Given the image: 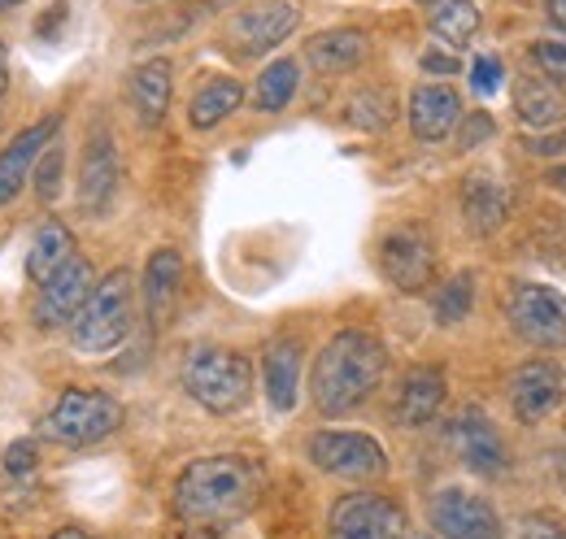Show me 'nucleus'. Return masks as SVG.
Masks as SVG:
<instances>
[{"label": "nucleus", "mask_w": 566, "mask_h": 539, "mask_svg": "<svg viewBox=\"0 0 566 539\" xmlns=\"http://www.w3.org/2000/svg\"><path fill=\"white\" fill-rule=\"evenodd\" d=\"M262 483L266 474L253 457L213 453L179 471L170 505H175V518L188 527H227L253 514V505L262 500Z\"/></svg>", "instance_id": "obj_1"}, {"label": "nucleus", "mask_w": 566, "mask_h": 539, "mask_svg": "<svg viewBox=\"0 0 566 539\" xmlns=\"http://www.w3.org/2000/svg\"><path fill=\"white\" fill-rule=\"evenodd\" d=\"M388 374V348L384 339L370 331H340L323 344L310 370V397L318 404L323 418L354 413L357 404L375 397V388Z\"/></svg>", "instance_id": "obj_2"}, {"label": "nucleus", "mask_w": 566, "mask_h": 539, "mask_svg": "<svg viewBox=\"0 0 566 539\" xmlns=\"http://www.w3.org/2000/svg\"><path fill=\"white\" fill-rule=\"evenodd\" d=\"M132 327H136V278L127 266H118L87 292L83 309L74 314L66 331L78 357H105L132 336Z\"/></svg>", "instance_id": "obj_3"}, {"label": "nucleus", "mask_w": 566, "mask_h": 539, "mask_svg": "<svg viewBox=\"0 0 566 539\" xmlns=\"http://www.w3.org/2000/svg\"><path fill=\"white\" fill-rule=\"evenodd\" d=\"M179 383L192 401L210 413H235L253 397V361L235 348H218L201 344L184 357L179 366Z\"/></svg>", "instance_id": "obj_4"}, {"label": "nucleus", "mask_w": 566, "mask_h": 539, "mask_svg": "<svg viewBox=\"0 0 566 539\" xmlns=\"http://www.w3.org/2000/svg\"><path fill=\"white\" fill-rule=\"evenodd\" d=\"M123 401H114L109 392L101 388H66L53 409L44 413V435L53 444H66V448H87V444H101L109 440L118 426H123Z\"/></svg>", "instance_id": "obj_5"}, {"label": "nucleus", "mask_w": 566, "mask_h": 539, "mask_svg": "<svg viewBox=\"0 0 566 539\" xmlns=\"http://www.w3.org/2000/svg\"><path fill=\"white\" fill-rule=\"evenodd\" d=\"M505 318L514 327V336L527 339L541 352H558L566 348V296L558 287L545 283H518L505 296Z\"/></svg>", "instance_id": "obj_6"}, {"label": "nucleus", "mask_w": 566, "mask_h": 539, "mask_svg": "<svg viewBox=\"0 0 566 539\" xmlns=\"http://www.w3.org/2000/svg\"><path fill=\"white\" fill-rule=\"evenodd\" d=\"M332 539H410L406 509L384 492H349L327 514Z\"/></svg>", "instance_id": "obj_7"}, {"label": "nucleus", "mask_w": 566, "mask_h": 539, "mask_svg": "<svg viewBox=\"0 0 566 539\" xmlns=\"http://www.w3.org/2000/svg\"><path fill=\"white\" fill-rule=\"evenodd\" d=\"M310 462L332 478H349V483H366V478H384L388 474V453L375 435L361 431H314L305 444Z\"/></svg>", "instance_id": "obj_8"}, {"label": "nucleus", "mask_w": 566, "mask_h": 539, "mask_svg": "<svg viewBox=\"0 0 566 539\" xmlns=\"http://www.w3.org/2000/svg\"><path fill=\"white\" fill-rule=\"evenodd\" d=\"M427 518L440 539H501L496 509L467 487H440L427 505Z\"/></svg>", "instance_id": "obj_9"}, {"label": "nucleus", "mask_w": 566, "mask_h": 539, "mask_svg": "<svg viewBox=\"0 0 566 539\" xmlns=\"http://www.w3.org/2000/svg\"><path fill=\"white\" fill-rule=\"evenodd\" d=\"M301 13L296 4L287 0H266V4H249L240 9L231 22H227V44L240 53V57H262V53H275L283 40L296 31Z\"/></svg>", "instance_id": "obj_10"}, {"label": "nucleus", "mask_w": 566, "mask_h": 539, "mask_svg": "<svg viewBox=\"0 0 566 539\" xmlns=\"http://www.w3.org/2000/svg\"><path fill=\"white\" fill-rule=\"evenodd\" d=\"M379 270L397 292H423L436 278V249L423 226H397L379 240Z\"/></svg>", "instance_id": "obj_11"}, {"label": "nucleus", "mask_w": 566, "mask_h": 539, "mask_svg": "<svg viewBox=\"0 0 566 539\" xmlns=\"http://www.w3.org/2000/svg\"><path fill=\"white\" fill-rule=\"evenodd\" d=\"M92 287H96V270H92V262H83V257L74 253L66 266L53 270V274L40 283L35 323H40L44 331H66L74 323V314L83 309V300H87Z\"/></svg>", "instance_id": "obj_12"}, {"label": "nucleus", "mask_w": 566, "mask_h": 539, "mask_svg": "<svg viewBox=\"0 0 566 539\" xmlns=\"http://www.w3.org/2000/svg\"><path fill=\"white\" fill-rule=\"evenodd\" d=\"M449 444H453V453L462 457L467 471L484 474V478H496V474L510 471V448H505L501 431L493 426V418H489L484 409H475V404H467V409L453 418Z\"/></svg>", "instance_id": "obj_13"}, {"label": "nucleus", "mask_w": 566, "mask_h": 539, "mask_svg": "<svg viewBox=\"0 0 566 539\" xmlns=\"http://www.w3.org/2000/svg\"><path fill=\"white\" fill-rule=\"evenodd\" d=\"M118 179H123V161L109 131H96L83 148V170H78V204L87 213H105L118 197Z\"/></svg>", "instance_id": "obj_14"}, {"label": "nucleus", "mask_w": 566, "mask_h": 539, "mask_svg": "<svg viewBox=\"0 0 566 539\" xmlns=\"http://www.w3.org/2000/svg\"><path fill=\"white\" fill-rule=\"evenodd\" d=\"M510 404H514L518 422H527V426L545 422L563 404V370L554 361H527V366H518L514 379H510Z\"/></svg>", "instance_id": "obj_15"}, {"label": "nucleus", "mask_w": 566, "mask_h": 539, "mask_svg": "<svg viewBox=\"0 0 566 539\" xmlns=\"http://www.w3.org/2000/svg\"><path fill=\"white\" fill-rule=\"evenodd\" d=\"M57 135H62V118H44V123L18 131V139H9V148L0 152V209L27 188L35 161L44 157V148H49Z\"/></svg>", "instance_id": "obj_16"}, {"label": "nucleus", "mask_w": 566, "mask_h": 539, "mask_svg": "<svg viewBox=\"0 0 566 539\" xmlns=\"http://www.w3.org/2000/svg\"><path fill=\"white\" fill-rule=\"evenodd\" d=\"M462 123V96L449 83H419L410 92V131L423 144H440Z\"/></svg>", "instance_id": "obj_17"}, {"label": "nucleus", "mask_w": 566, "mask_h": 539, "mask_svg": "<svg viewBox=\"0 0 566 539\" xmlns=\"http://www.w3.org/2000/svg\"><path fill=\"white\" fill-rule=\"evenodd\" d=\"M301 366H305V348L301 339L283 336L266 348L262 357V388L275 413H292L301 401Z\"/></svg>", "instance_id": "obj_18"}, {"label": "nucleus", "mask_w": 566, "mask_h": 539, "mask_svg": "<svg viewBox=\"0 0 566 539\" xmlns=\"http://www.w3.org/2000/svg\"><path fill=\"white\" fill-rule=\"evenodd\" d=\"M144 314L153 327H166L175 305H179V292H184V257L175 249H157L148 262H144Z\"/></svg>", "instance_id": "obj_19"}, {"label": "nucleus", "mask_w": 566, "mask_h": 539, "mask_svg": "<svg viewBox=\"0 0 566 539\" xmlns=\"http://www.w3.org/2000/svg\"><path fill=\"white\" fill-rule=\"evenodd\" d=\"M444 404V370L440 366H415L392 401V422L397 426H427Z\"/></svg>", "instance_id": "obj_20"}, {"label": "nucleus", "mask_w": 566, "mask_h": 539, "mask_svg": "<svg viewBox=\"0 0 566 539\" xmlns=\"http://www.w3.org/2000/svg\"><path fill=\"white\" fill-rule=\"evenodd\" d=\"M170 92H175V70L166 57H153L132 70V105L144 127H161L166 109H170Z\"/></svg>", "instance_id": "obj_21"}, {"label": "nucleus", "mask_w": 566, "mask_h": 539, "mask_svg": "<svg viewBox=\"0 0 566 539\" xmlns=\"http://www.w3.org/2000/svg\"><path fill=\"white\" fill-rule=\"evenodd\" d=\"M305 62L318 74H349L366 62V35L357 27H336V31H318L305 44Z\"/></svg>", "instance_id": "obj_22"}, {"label": "nucleus", "mask_w": 566, "mask_h": 539, "mask_svg": "<svg viewBox=\"0 0 566 539\" xmlns=\"http://www.w3.org/2000/svg\"><path fill=\"white\" fill-rule=\"evenodd\" d=\"M514 114H518L523 127H536V131L563 123V114H566L563 87H554V83L541 78V74H523V78L514 83Z\"/></svg>", "instance_id": "obj_23"}, {"label": "nucleus", "mask_w": 566, "mask_h": 539, "mask_svg": "<svg viewBox=\"0 0 566 539\" xmlns=\"http://www.w3.org/2000/svg\"><path fill=\"white\" fill-rule=\"evenodd\" d=\"M505 192H501V183H496L493 175H484V170H475V175H467V183H462V218H467V226L475 231V235H493L496 226L505 222Z\"/></svg>", "instance_id": "obj_24"}, {"label": "nucleus", "mask_w": 566, "mask_h": 539, "mask_svg": "<svg viewBox=\"0 0 566 539\" xmlns=\"http://www.w3.org/2000/svg\"><path fill=\"white\" fill-rule=\"evenodd\" d=\"M74 257V235L66 222H57V218H49V222H40V231H35V240H31V253H27V274H31V283L40 287L53 270H62L66 262Z\"/></svg>", "instance_id": "obj_25"}, {"label": "nucleus", "mask_w": 566, "mask_h": 539, "mask_svg": "<svg viewBox=\"0 0 566 539\" xmlns=\"http://www.w3.org/2000/svg\"><path fill=\"white\" fill-rule=\"evenodd\" d=\"M480 22H484V13H480L475 0H436V4H431V18H427L431 35H436L444 49H467V44L475 40Z\"/></svg>", "instance_id": "obj_26"}, {"label": "nucleus", "mask_w": 566, "mask_h": 539, "mask_svg": "<svg viewBox=\"0 0 566 539\" xmlns=\"http://www.w3.org/2000/svg\"><path fill=\"white\" fill-rule=\"evenodd\" d=\"M240 105H244V87H240L235 78H210V83L192 96V105H188V123H192L197 131H213V127L227 123Z\"/></svg>", "instance_id": "obj_27"}, {"label": "nucleus", "mask_w": 566, "mask_h": 539, "mask_svg": "<svg viewBox=\"0 0 566 539\" xmlns=\"http://www.w3.org/2000/svg\"><path fill=\"white\" fill-rule=\"evenodd\" d=\"M296 87H301V66H296L292 57H280V62H271V66L258 74L253 101H258L262 114H283V109L292 105Z\"/></svg>", "instance_id": "obj_28"}, {"label": "nucleus", "mask_w": 566, "mask_h": 539, "mask_svg": "<svg viewBox=\"0 0 566 539\" xmlns=\"http://www.w3.org/2000/svg\"><path fill=\"white\" fill-rule=\"evenodd\" d=\"M471 305H475V274L471 270L453 274L449 283H440L431 292V314L440 327H458L462 318H471Z\"/></svg>", "instance_id": "obj_29"}, {"label": "nucleus", "mask_w": 566, "mask_h": 539, "mask_svg": "<svg viewBox=\"0 0 566 539\" xmlns=\"http://www.w3.org/2000/svg\"><path fill=\"white\" fill-rule=\"evenodd\" d=\"M345 118L354 123L357 131H384V127H392V118H397V101H392L388 87H361V92L349 96Z\"/></svg>", "instance_id": "obj_30"}, {"label": "nucleus", "mask_w": 566, "mask_h": 539, "mask_svg": "<svg viewBox=\"0 0 566 539\" xmlns=\"http://www.w3.org/2000/svg\"><path fill=\"white\" fill-rule=\"evenodd\" d=\"M527 57H532V66H536L541 78H549L554 87H566V40H554V35L536 40Z\"/></svg>", "instance_id": "obj_31"}, {"label": "nucleus", "mask_w": 566, "mask_h": 539, "mask_svg": "<svg viewBox=\"0 0 566 539\" xmlns=\"http://www.w3.org/2000/svg\"><path fill=\"white\" fill-rule=\"evenodd\" d=\"M510 539H566V527L549 514H527V518H518Z\"/></svg>", "instance_id": "obj_32"}, {"label": "nucleus", "mask_w": 566, "mask_h": 539, "mask_svg": "<svg viewBox=\"0 0 566 539\" xmlns=\"http://www.w3.org/2000/svg\"><path fill=\"white\" fill-rule=\"evenodd\" d=\"M501 74H505V66L496 62L493 53H484V57L471 62V87H475L480 96H493L496 87H501Z\"/></svg>", "instance_id": "obj_33"}, {"label": "nucleus", "mask_w": 566, "mask_h": 539, "mask_svg": "<svg viewBox=\"0 0 566 539\" xmlns=\"http://www.w3.org/2000/svg\"><path fill=\"white\" fill-rule=\"evenodd\" d=\"M57 175H62V144L53 139V144L44 148V170H40V201L44 204L57 197Z\"/></svg>", "instance_id": "obj_34"}, {"label": "nucleus", "mask_w": 566, "mask_h": 539, "mask_svg": "<svg viewBox=\"0 0 566 539\" xmlns=\"http://www.w3.org/2000/svg\"><path fill=\"white\" fill-rule=\"evenodd\" d=\"M35 462H40V448H35V440H18V444L4 453V471L13 474V478L31 474V471H35Z\"/></svg>", "instance_id": "obj_35"}, {"label": "nucleus", "mask_w": 566, "mask_h": 539, "mask_svg": "<svg viewBox=\"0 0 566 539\" xmlns=\"http://www.w3.org/2000/svg\"><path fill=\"white\" fill-rule=\"evenodd\" d=\"M493 131H496V123L484 114V109H475L467 123H462V148H480L484 139H493Z\"/></svg>", "instance_id": "obj_36"}, {"label": "nucleus", "mask_w": 566, "mask_h": 539, "mask_svg": "<svg viewBox=\"0 0 566 539\" xmlns=\"http://www.w3.org/2000/svg\"><path fill=\"white\" fill-rule=\"evenodd\" d=\"M527 152H532V157H566V131L532 135V139H527Z\"/></svg>", "instance_id": "obj_37"}, {"label": "nucleus", "mask_w": 566, "mask_h": 539, "mask_svg": "<svg viewBox=\"0 0 566 539\" xmlns=\"http://www.w3.org/2000/svg\"><path fill=\"white\" fill-rule=\"evenodd\" d=\"M423 70L427 74H458V62L449 53H436L431 49V53H423Z\"/></svg>", "instance_id": "obj_38"}, {"label": "nucleus", "mask_w": 566, "mask_h": 539, "mask_svg": "<svg viewBox=\"0 0 566 539\" xmlns=\"http://www.w3.org/2000/svg\"><path fill=\"white\" fill-rule=\"evenodd\" d=\"M549 18L566 31V0H549Z\"/></svg>", "instance_id": "obj_39"}, {"label": "nucleus", "mask_w": 566, "mask_h": 539, "mask_svg": "<svg viewBox=\"0 0 566 539\" xmlns=\"http://www.w3.org/2000/svg\"><path fill=\"white\" fill-rule=\"evenodd\" d=\"M49 539H96V536H87V531H78V527H62L57 536H49Z\"/></svg>", "instance_id": "obj_40"}, {"label": "nucleus", "mask_w": 566, "mask_h": 539, "mask_svg": "<svg viewBox=\"0 0 566 539\" xmlns=\"http://www.w3.org/2000/svg\"><path fill=\"white\" fill-rule=\"evenodd\" d=\"M549 183H554L558 192H566V166H554V170H549Z\"/></svg>", "instance_id": "obj_41"}, {"label": "nucleus", "mask_w": 566, "mask_h": 539, "mask_svg": "<svg viewBox=\"0 0 566 539\" xmlns=\"http://www.w3.org/2000/svg\"><path fill=\"white\" fill-rule=\"evenodd\" d=\"M4 87H9V57H4V49H0V96H4Z\"/></svg>", "instance_id": "obj_42"}, {"label": "nucleus", "mask_w": 566, "mask_h": 539, "mask_svg": "<svg viewBox=\"0 0 566 539\" xmlns=\"http://www.w3.org/2000/svg\"><path fill=\"white\" fill-rule=\"evenodd\" d=\"M558 483H563V492H566V448L558 453Z\"/></svg>", "instance_id": "obj_43"}, {"label": "nucleus", "mask_w": 566, "mask_h": 539, "mask_svg": "<svg viewBox=\"0 0 566 539\" xmlns=\"http://www.w3.org/2000/svg\"><path fill=\"white\" fill-rule=\"evenodd\" d=\"M13 4H22V0H0V13H4V9H13Z\"/></svg>", "instance_id": "obj_44"}, {"label": "nucleus", "mask_w": 566, "mask_h": 539, "mask_svg": "<svg viewBox=\"0 0 566 539\" xmlns=\"http://www.w3.org/2000/svg\"><path fill=\"white\" fill-rule=\"evenodd\" d=\"M419 4H436V0H419Z\"/></svg>", "instance_id": "obj_45"}, {"label": "nucleus", "mask_w": 566, "mask_h": 539, "mask_svg": "<svg viewBox=\"0 0 566 539\" xmlns=\"http://www.w3.org/2000/svg\"><path fill=\"white\" fill-rule=\"evenodd\" d=\"M0 539H4V531H0Z\"/></svg>", "instance_id": "obj_46"}]
</instances>
